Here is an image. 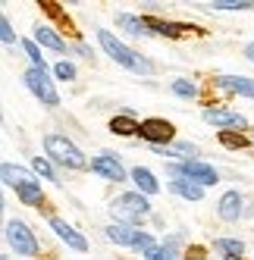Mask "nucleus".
Wrapping results in <instances>:
<instances>
[{
  "label": "nucleus",
  "instance_id": "1",
  "mask_svg": "<svg viewBox=\"0 0 254 260\" xmlns=\"http://www.w3.org/2000/svg\"><path fill=\"white\" fill-rule=\"evenodd\" d=\"M98 41H101V47L107 50V57H113L119 66H125L129 72H138V76H151L154 72V66L144 60V57H138V53L132 50V47H125L113 31H104V28H98Z\"/></svg>",
  "mask_w": 254,
  "mask_h": 260
},
{
  "label": "nucleus",
  "instance_id": "2",
  "mask_svg": "<svg viewBox=\"0 0 254 260\" xmlns=\"http://www.w3.org/2000/svg\"><path fill=\"white\" fill-rule=\"evenodd\" d=\"M0 173H4V182L10 185V188H16V194H19L22 204H28V207H38V204L44 201L41 182H35L31 173L19 170V166H13V163H4V166H0Z\"/></svg>",
  "mask_w": 254,
  "mask_h": 260
},
{
  "label": "nucleus",
  "instance_id": "3",
  "mask_svg": "<svg viewBox=\"0 0 254 260\" xmlns=\"http://www.w3.org/2000/svg\"><path fill=\"white\" fill-rule=\"evenodd\" d=\"M44 151H47V157H53L57 163L69 166V170H85V166H88L85 163V154L66 135H47L44 138Z\"/></svg>",
  "mask_w": 254,
  "mask_h": 260
},
{
  "label": "nucleus",
  "instance_id": "4",
  "mask_svg": "<svg viewBox=\"0 0 254 260\" xmlns=\"http://www.w3.org/2000/svg\"><path fill=\"white\" fill-rule=\"evenodd\" d=\"M148 210H151V204L144 201V194H135V191L119 194V198L110 204L113 219H116V222H125V226H132V222H141L144 216H148Z\"/></svg>",
  "mask_w": 254,
  "mask_h": 260
},
{
  "label": "nucleus",
  "instance_id": "5",
  "mask_svg": "<svg viewBox=\"0 0 254 260\" xmlns=\"http://www.w3.org/2000/svg\"><path fill=\"white\" fill-rule=\"evenodd\" d=\"M25 85L35 98H41V104L47 107H57L60 104V94H57V88H53V82L47 79V69H38V66H28L25 69Z\"/></svg>",
  "mask_w": 254,
  "mask_h": 260
},
{
  "label": "nucleus",
  "instance_id": "6",
  "mask_svg": "<svg viewBox=\"0 0 254 260\" xmlns=\"http://www.w3.org/2000/svg\"><path fill=\"white\" fill-rule=\"evenodd\" d=\"M7 241H10V248H13L16 254H22V257H35V254H38L35 232L25 226L22 219H10V222H7Z\"/></svg>",
  "mask_w": 254,
  "mask_h": 260
},
{
  "label": "nucleus",
  "instance_id": "7",
  "mask_svg": "<svg viewBox=\"0 0 254 260\" xmlns=\"http://www.w3.org/2000/svg\"><path fill=\"white\" fill-rule=\"evenodd\" d=\"M170 173H173V176H182V179H188V182H195V185H201V188H207V185L216 182V170H213V166H207V163H201V160L173 163Z\"/></svg>",
  "mask_w": 254,
  "mask_h": 260
},
{
  "label": "nucleus",
  "instance_id": "8",
  "mask_svg": "<svg viewBox=\"0 0 254 260\" xmlns=\"http://www.w3.org/2000/svg\"><path fill=\"white\" fill-rule=\"evenodd\" d=\"M141 138H148L154 147H163L167 141L176 138V128L167 119H144L141 122Z\"/></svg>",
  "mask_w": 254,
  "mask_h": 260
},
{
  "label": "nucleus",
  "instance_id": "9",
  "mask_svg": "<svg viewBox=\"0 0 254 260\" xmlns=\"http://www.w3.org/2000/svg\"><path fill=\"white\" fill-rule=\"evenodd\" d=\"M204 119L210 125H223L226 132H232V128H245V116L242 113H232V110H223V107H207L204 110Z\"/></svg>",
  "mask_w": 254,
  "mask_h": 260
},
{
  "label": "nucleus",
  "instance_id": "10",
  "mask_svg": "<svg viewBox=\"0 0 254 260\" xmlns=\"http://www.w3.org/2000/svg\"><path fill=\"white\" fill-rule=\"evenodd\" d=\"M91 173L104 176V179H110V182H122L125 179V170H122V163L113 157V154H101L91 160Z\"/></svg>",
  "mask_w": 254,
  "mask_h": 260
},
{
  "label": "nucleus",
  "instance_id": "11",
  "mask_svg": "<svg viewBox=\"0 0 254 260\" xmlns=\"http://www.w3.org/2000/svg\"><path fill=\"white\" fill-rule=\"evenodd\" d=\"M50 229L57 232V235H60V238L66 241V245H69L72 251H88V241H85V238H82V235H79L76 229H72L66 219H57V216H53V219H50Z\"/></svg>",
  "mask_w": 254,
  "mask_h": 260
},
{
  "label": "nucleus",
  "instance_id": "12",
  "mask_svg": "<svg viewBox=\"0 0 254 260\" xmlns=\"http://www.w3.org/2000/svg\"><path fill=\"white\" fill-rule=\"evenodd\" d=\"M223 91H232V94H242V98H251L254 101V79H245V76H220L216 79Z\"/></svg>",
  "mask_w": 254,
  "mask_h": 260
},
{
  "label": "nucleus",
  "instance_id": "13",
  "mask_svg": "<svg viewBox=\"0 0 254 260\" xmlns=\"http://www.w3.org/2000/svg\"><path fill=\"white\" fill-rule=\"evenodd\" d=\"M216 213H220L226 222H235L242 216V194L239 191H226L220 198V204H216Z\"/></svg>",
  "mask_w": 254,
  "mask_h": 260
},
{
  "label": "nucleus",
  "instance_id": "14",
  "mask_svg": "<svg viewBox=\"0 0 254 260\" xmlns=\"http://www.w3.org/2000/svg\"><path fill=\"white\" fill-rule=\"evenodd\" d=\"M107 238L110 241H116V245H138V238H141V232L135 229V226H125V222H113V226H107Z\"/></svg>",
  "mask_w": 254,
  "mask_h": 260
},
{
  "label": "nucleus",
  "instance_id": "15",
  "mask_svg": "<svg viewBox=\"0 0 254 260\" xmlns=\"http://www.w3.org/2000/svg\"><path fill=\"white\" fill-rule=\"evenodd\" d=\"M170 188H173L176 194H182L185 201H201V198H204V188H201V185H195V182H188V179H182V176H173V179H170Z\"/></svg>",
  "mask_w": 254,
  "mask_h": 260
},
{
  "label": "nucleus",
  "instance_id": "16",
  "mask_svg": "<svg viewBox=\"0 0 254 260\" xmlns=\"http://www.w3.org/2000/svg\"><path fill=\"white\" fill-rule=\"evenodd\" d=\"M35 44L50 47V50H57V53H63V50H66V41H63L53 28H47V25H38V28H35Z\"/></svg>",
  "mask_w": 254,
  "mask_h": 260
},
{
  "label": "nucleus",
  "instance_id": "17",
  "mask_svg": "<svg viewBox=\"0 0 254 260\" xmlns=\"http://www.w3.org/2000/svg\"><path fill=\"white\" fill-rule=\"evenodd\" d=\"M132 182L138 185L141 194H157L160 191V182L154 179V173L151 170H141V166H135V170H132Z\"/></svg>",
  "mask_w": 254,
  "mask_h": 260
},
{
  "label": "nucleus",
  "instance_id": "18",
  "mask_svg": "<svg viewBox=\"0 0 254 260\" xmlns=\"http://www.w3.org/2000/svg\"><path fill=\"white\" fill-rule=\"evenodd\" d=\"M116 25L125 28L129 35H135V38H141V35H151V31H148V22H144V19H135V16H129V13H119V16H116Z\"/></svg>",
  "mask_w": 254,
  "mask_h": 260
},
{
  "label": "nucleus",
  "instance_id": "19",
  "mask_svg": "<svg viewBox=\"0 0 254 260\" xmlns=\"http://www.w3.org/2000/svg\"><path fill=\"white\" fill-rule=\"evenodd\" d=\"M216 251H220L226 260H242L245 241H239V238H216Z\"/></svg>",
  "mask_w": 254,
  "mask_h": 260
},
{
  "label": "nucleus",
  "instance_id": "20",
  "mask_svg": "<svg viewBox=\"0 0 254 260\" xmlns=\"http://www.w3.org/2000/svg\"><path fill=\"white\" fill-rule=\"evenodd\" d=\"M148 22V28H157L160 35H170V38H179V35H185V31H195L188 25H176V22H163V19H144Z\"/></svg>",
  "mask_w": 254,
  "mask_h": 260
},
{
  "label": "nucleus",
  "instance_id": "21",
  "mask_svg": "<svg viewBox=\"0 0 254 260\" xmlns=\"http://www.w3.org/2000/svg\"><path fill=\"white\" fill-rule=\"evenodd\" d=\"M110 128H113L116 135H141V125L132 116H113L110 119Z\"/></svg>",
  "mask_w": 254,
  "mask_h": 260
},
{
  "label": "nucleus",
  "instance_id": "22",
  "mask_svg": "<svg viewBox=\"0 0 254 260\" xmlns=\"http://www.w3.org/2000/svg\"><path fill=\"white\" fill-rule=\"evenodd\" d=\"M173 91H176L179 98H198V85L188 82V79H176L173 82Z\"/></svg>",
  "mask_w": 254,
  "mask_h": 260
},
{
  "label": "nucleus",
  "instance_id": "23",
  "mask_svg": "<svg viewBox=\"0 0 254 260\" xmlns=\"http://www.w3.org/2000/svg\"><path fill=\"white\" fill-rule=\"evenodd\" d=\"M210 7H216V10H254L251 0H213Z\"/></svg>",
  "mask_w": 254,
  "mask_h": 260
},
{
  "label": "nucleus",
  "instance_id": "24",
  "mask_svg": "<svg viewBox=\"0 0 254 260\" xmlns=\"http://www.w3.org/2000/svg\"><path fill=\"white\" fill-rule=\"evenodd\" d=\"M144 260H176V257H173V245H167V241H163V248H151L148 254H144Z\"/></svg>",
  "mask_w": 254,
  "mask_h": 260
},
{
  "label": "nucleus",
  "instance_id": "25",
  "mask_svg": "<svg viewBox=\"0 0 254 260\" xmlns=\"http://www.w3.org/2000/svg\"><path fill=\"white\" fill-rule=\"evenodd\" d=\"M22 47H25V57L31 60V66L44 69V60H41V50H38V44H35V41H22Z\"/></svg>",
  "mask_w": 254,
  "mask_h": 260
},
{
  "label": "nucleus",
  "instance_id": "26",
  "mask_svg": "<svg viewBox=\"0 0 254 260\" xmlns=\"http://www.w3.org/2000/svg\"><path fill=\"white\" fill-rule=\"evenodd\" d=\"M220 141H223L226 147H248V138L239 135V132H220Z\"/></svg>",
  "mask_w": 254,
  "mask_h": 260
},
{
  "label": "nucleus",
  "instance_id": "27",
  "mask_svg": "<svg viewBox=\"0 0 254 260\" xmlns=\"http://www.w3.org/2000/svg\"><path fill=\"white\" fill-rule=\"evenodd\" d=\"M53 72H57V79H63V82H72V79H76V66L66 63V60L53 66Z\"/></svg>",
  "mask_w": 254,
  "mask_h": 260
},
{
  "label": "nucleus",
  "instance_id": "28",
  "mask_svg": "<svg viewBox=\"0 0 254 260\" xmlns=\"http://www.w3.org/2000/svg\"><path fill=\"white\" fill-rule=\"evenodd\" d=\"M0 38H4V44H16V31H13L7 16H0Z\"/></svg>",
  "mask_w": 254,
  "mask_h": 260
},
{
  "label": "nucleus",
  "instance_id": "29",
  "mask_svg": "<svg viewBox=\"0 0 254 260\" xmlns=\"http://www.w3.org/2000/svg\"><path fill=\"white\" fill-rule=\"evenodd\" d=\"M31 166H35V173H38V176H44L47 182H53V170L47 166V160H44V157H35V160H31Z\"/></svg>",
  "mask_w": 254,
  "mask_h": 260
},
{
  "label": "nucleus",
  "instance_id": "30",
  "mask_svg": "<svg viewBox=\"0 0 254 260\" xmlns=\"http://www.w3.org/2000/svg\"><path fill=\"white\" fill-rule=\"evenodd\" d=\"M245 57H248V60H251V63H254V41H251V44H248V47H245Z\"/></svg>",
  "mask_w": 254,
  "mask_h": 260
},
{
  "label": "nucleus",
  "instance_id": "31",
  "mask_svg": "<svg viewBox=\"0 0 254 260\" xmlns=\"http://www.w3.org/2000/svg\"><path fill=\"white\" fill-rule=\"evenodd\" d=\"M0 260H10V257H0Z\"/></svg>",
  "mask_w": 254,
  "mask_h": 260
}]
</instances>
